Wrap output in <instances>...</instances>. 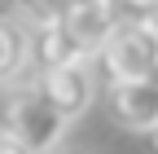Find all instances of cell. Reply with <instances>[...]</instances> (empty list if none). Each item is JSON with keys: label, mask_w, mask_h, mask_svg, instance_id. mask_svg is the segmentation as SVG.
I'll list each match as a JSON object with an SVG mask.
<instances>
[{"label": "cell", "mask_w": 158, "mask_h": 154, "mask_svg": "<svg viewBox=\"0 0 158 154\" xmlns=\"http://www.w3.org/2000/svg\"><path fill=\"white\" fill-rule=\"evenodd\" d=\"M0 154H27L22 145H18L13 137H5V132H0Z\"/></svg>", "instance_id": "obj_9"}, {"label": "cell", "mask_w": 158, "mask_h": 154, "mask_svg": "<svg viewBox=\"0 0 158 154\" xmlns=\"http://www.w3.org/2000/svg\"><path fill=\"white\" fill-rule=\"evenodd\" d=\"M92 62L101 66V75H106L110 84L149 79V71L158 66V27H145V22H118Z\"/></svg>", "instance_id": "obj_2"}, {"label": "cell", "mask_w": 158, "mask_h": 154, "mask_svg": "<svg viewBox=\"0 0 158 154\" xmlns=\"http://www.w3.org/2000/svg\"><path fill=\"white\" fill-rule=\"evenodd\" d=\"M35 88L44 92V101L62 114V119H79L88 114L92 101H97V75H92V62H66V66H53V71H40Z\"/></svg>", "instance_id": "obj_3"}, {"label": "cell", "mask_w": 158, "mask_h": 154, "mask_svg": "<svg viewBox=\"0 0 158 154\" xmlns=\"http://www.w3.org/2000/svg\"><path fill=\"white\" fill-rule=\"evenodd\" d=\"M62 22H66V31H70L79 57H84V62H92V57L101 53V44L110 40V31L118 27V13H114L110 0H79V5L62 18Z\"/></svg>", "instance_id": "obj_5"}, {"label": "cell", "mask_w": 158, "mask_h": 154, "mask_svg": "<svg viewBox=\"0 0 158 154\" xmlns=\"http://www.w3.org/2000/svg\"><path fill=\"white\" fill-rule=\"evenodd\" d=\"M106 106H110V119L127 132H154L158 128V88L149 79H127V84H110L106 92Z\"/></svg>", "instance_id": "obj_4"}, {"label": "cell", "mask_w": 158, "mask_h": 154, "mask_svg": "<svg viewBox=\"0 0 158 154\" xmlns=\"http://www.w3.org/2000/svg\"><path fill=\"white\" fill-rule=\"evenodd\" d=\"M66 128L70 123L44 101V92L35 88V79L18 84L9 97H5V128H0V132L13 137L27 154H53L57 145H62Z\"/></svg>", "instance_id": "obj_1"}, {"label": "cell", "mask_w": 158, "mask_h": 154, "mask_svg": "<svg viewBox=\"0 0 158 154\" xmlns=\"http://www.w3.org/2000/svg\"><path fill=\"white\" fill-rule=\"evenodd\" d=\"M145 154H158V128L145 132Z\"/></svg>", "instance_id": "obj_10"}, {"label": "cell", "mask_w": 158, "mask_h": 154, "mask_svg": "<svg viewBox=\"0 0 158 154\" xmlns=\"http://www.w3.org/2000/svg\"><path fill=\"white\" fill-rule=\"evenodd\" d=\"M118 22H145V27H158V0H110Z\"/></svg>", "instance_id": "obj_8"}, {"label": "cell", "mask_w": 158, "mask_h": 154, "mask_svg": "<svg viewBox=\"0 0 158 154\" xmlns=\"http://www.w3.org/2000/svg\"><path fill=\"white\" fill-rule=\"evenodd\" d=\"M27 71V27L0 9V79Z\"/></svg>", "instance_id": "obj_6"}, {"label": "cell", "mask_w": 158, "mask_h": 154, "mask_svg": "<svg viewBox=\"0 0 158 154\" xmlns=\"http://www.w3.org/2000/svg\"><path fill=\"white\" fill-rule=\"evenodd\" d=\"M62 154H88V150H62Z\"/></svg>", "instance_id": "obj_12"}, {"label": "cell", "mask_w": 158, "mask_h": 154, "mask_svg": "<svg viewBox=\"0 0 158 154\" xmlns=\"http://www.w3.org/2000/svg\"><path fill=\"white\" fill-rule=\"evenodd\" d=\"M149 84H154V88H158V66H154V71H149Z\"/></svg>", "instance_id": "obj_11"}, {"label": "cell", "mask_w": 158, "mask_h": 154, "mask_svg": "<svg viewBox=\"0 0 158 154\" xmlns=\"http://www.w3.org/2000/svg\"><path fill=\"white\" fill-rule=\"evenodd\" d=\"M75 5H79V0H13V9H18V18H27V27L62 22Z\"/></svg>", "instance_id": "obj_7"}]
</instances>
